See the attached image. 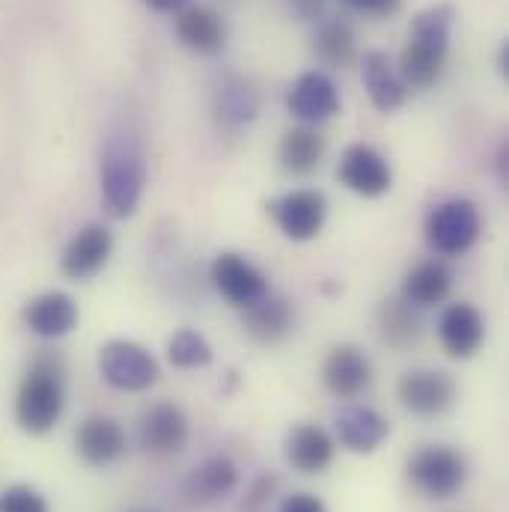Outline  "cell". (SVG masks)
I'll use <instances>...</instances> for the list:
<instances>
[{
    "mask_svg": "<svg viewBox=\"0 0 509 512\" xmlns=\"http://www.w3.org/2000/svg\"><path fill=\"white\" fill-rule=\"evenodd\" d=\"M370 376H373V370H370L367 355L358 346H349V343L331 349V355L322 364V382L340 399L361 396L367 390V384H370Z\"/></svg>",
    "mask_w": 509,
    "mask_h": 512,
    "instance_id": "cell-16",
    "label": "cell"
},
{
    "mask_svg": "<svg viewBox=\"0 0 509 512\" xmlns=\"http://www.w3.org/2000/svg\"><path fill=\"white\" fill-rule=\"evenodd\" d=\"M176 36L197 54H218L227 42L224 18L209 6H185L176 18Z\"/></svg>",
    "mask_w": 509,
    "mask_h": 512,
    "instance_id": "cell-19",
    "label": "cell"
},
{
    "mask_svg": "<svg viewBox=\"0 0 509 512\" xmlns=\"http://www.w3.org/2000/svg\"><path fill=\"white\" fill-rule=\"evenodd\" d=\"M271 489H274V477H259L254 483V489H251V501H248V510H254V507H259L262 501H268L271 498Z\"/></svg>",
    "mask_w": 509,
    "mask_h": 512,
    "instance_id": "cell-34",
    "label": "cell"
},
{
    "mask_svg": "<svg viewBox=\"0 0 509 512\" xmlns=\"http://www.w3.org/2000/svg\"><path fill=\"white\" fill-rule=\"evenodd\" d=\"M361 78H364V87H367V96L370 102L382 111L390 114L396 108H402L405 96H408V87L402 84L399 72H393L390 60L384 51H367L364 60H361Z\"/></svg>",
    "mask_w": 509,
    "mask_h": 512,
    "instance_id": "cell-22",
    "label": "cell"
},
{
    "mask_svg": "<svg viewBox=\"0 0 509 512\" xmlns=\"http://www.w3.org/2000/svg\"><path fill=\"white\" fill-rule=\"evenodd\" d=\"M405 474L417 492H423L435 501H447V498L459 495L468 480L465 459L450 447H420L408 459Z\"/></svg>",
    "mask_w": 509,
    "mask_h": 512,
    "instance_id": "cell-4",
    "label": "cell"
},
{
    "mask_svg": "<svg viewBox=\"0 0 509 512\" xmlns=\"http://www.w3.org/2000/svg\"><path fill=\"white\" fill-rule=\"evenodd\" d=\"M280 512H325V504L316 498V495H307V492H298V495H289Z\"/></svg>",
    "mask_w": 509,
    "mask_h": 512,
    "instance_id": "cell-32",
    "label": "cell"
},
{
    "mask_svg": "<svg viewBox=\"0 0 509 512\" xmlns=\"http://www.w3.org/2000/svg\"><path fill=\"white\" fill-rule=\"evenodd\" d=\"M143 3L155 12H182L188 6V0H143Z\"/></svg>",
    "mask_w": 509,
    "mask_h": 512,
    "instance_id": "cell-35",
    "label": "cell"
},
{
    "mask_svg": "<svg viewBox=\"0 0 509 512\" xmlns=\"http://www.w3.org/2000/svg\"><path fill=\"white\" fill-rule=\"evenodd\" d=\"M286 3H289L292 15H298L301 21H316L328 9V0H286Z\"/></svg>",
    "mask_w": 509,
    "mask_h": 512,
    "instance_id": "cell-33",
    "label": "cell"
},
{
    "mask_svg": "<svg viewBox=\"0 0 509 512\" xmlns=\"http://www.w3.org/2000/svg\"><path fill=\"white\" fill-rule=\"evenodd\" d=\"M325 152V137L316 128H292L280 143V164L286 173L307 176L319 167Z\"/></svg>",
    "mask_w": 509,
    "mask_h": 512,
    "instance_id": "cell-25",
    "label": "cell"
},
{
    "mask_svg": "<svg viewBox=\"0 0 509 512\" xmlns=\"http://www.w3.org/2000/svg\"><path fill=\"white\" fill-rule=\"evenodd\" d=\"M337 176L352 194H361V197H382L390 191V182H393L390 164L367 143H355L343 152Z\"/></svg>",
    "mask_w": 509,
    "mask_h": 512,
    "instance_id": "cell-8",
    "label": "cell"
},
{
    "mask_svg": "<svg viewBox=\"0 0 509 512\" xmlns=\"http://www.w3.org/2000/svg\"><path fill=\"white\" fill-rule=\"evenodd\" d=\"M295 325V310L286 298L262 295L256 304L245 307V331L259 343H280Z\"/></svg>",
    "mask_w": 509,
    "mask_h": 512,
    "instance_id": "cell-24",
    "label": "cell"
},
{
    "mask_svg": "<svg viewBox=\"0 0 509 512\" xmlns=\"http://www.w3.org/2000/svg\"><path fill=\"white\" fill-rule=\"evenodd\" d=\"M268 215L274 218V224L280 227V233L292 242H310L322 233L325 227V215H328V203L319 191L301 188V191H289L277 200L268 203Z\"/></svg>",
    "mask_w": 509,
    "mask_h": 512,
    "instance_id": "cell-7",
    "label": "cell"
},
{
    "mask_svg": "<svg viewBox=\"0 0 509 512\" xmlns=\"http://www.w3.org/2000/svg\"><path fill=\"white\" fill-rule=\"evenodd\" d=\"M99 373L117 390H146L158 382V361L131 340H111L99 349Z\"/></svg>",
    "mask_w": 509,
    "mask_h": 512,
    "instance_id": "cell-6",
    "label": "cell"
},
{
    "mask_svg": "<svg viewBox=\"0 0 509 512\" xmlns=\"http://www.w3.org/2000/svg\"><path fill=\"white\" fill-rule=\"evenodd\" d=\"M438 337H441L444 352H447L450 358H471V355L483 346V337H486L483 313H480L474 304H468V301L450 304V307L441 313Z\"/></svg>",
    "mask_w": 509,
    "mask_h": 512,
    "instance_id": "cell-15",
    "label": "cell"
},
{
    "mask_svg": "<svg viewBox=\"0 0 509 512\" xmlns=\"http://www.w3.org/2000/svg\"><path fill=\"white\" fill-rule=\"evenodd\" d=\"M346 9L361 12V15H373V18H387L393 12H399L402 0H340Z\"/></svg>",
    "mask_w": 509,
    "mask_h": 512,
    "instance_id": "cell-31",
    "label": "cell"
},
{
    "mask_svg": "<svg viewBox=\"0 0 509 512\" xmlns=\"http://www.w3.org/2000/svg\"><path fill=\"white\" fill-rule=\"evenodd\" d=\"M114 254V236L102 224H87L63 251V274L72 280H87L99 274Z\"/></svg>",
    "mask_w": 509,
    "mask_h": 512,
    "instance_id": "cell-13",
    "label": "cell"
},
{
    "mask_svg": "<svg viewBox=\"0 0 509 512\" xmlns=\"http://www.w3.org/2000/svg\"><path fill=\"white\" fill-rule=\"evenodd\" d=\"M63 414V364L57 355L42 352L33 358L15 396V420L30 435H45Z\"/></svg>",
    "mask_w": 509,
    "mask_h": 512,
    "instance_id": "cell-3",
    "label": "cell"
},
{
    "mask_svg": "<svg viewBox=\"0 0 509 512\" xmlns=\"http://www.w3.org/2000/svg\"><path fill=\"white\" fill-rule=\"evenodd\" d=\"M0 512H51L48 501L30 486H9L0 495Z\"/></svg>",
    "mask_w": 509,
    "mask_h": 512,
    "instance_id": "cell-30",
    "label": "cell"
},
{
    "mask_svg": "<svg viewBox=\"0 0 509 512\" xmlns=\"http://www.w3.org/2000/svg\"><path fill=\"white\" fill-rule=\"evenodd\" d=\"M236 486H239L236 462L227 456H215L191 471V477L185 480V498L191 504H215V501L233 495Z\"/></svg>",
    "mask_w": 509,
    "mask_h": 512,
    "instance_id": "cell-21",
    "label": "cell"
},
{
    "mask_svg": "<svg viewBox=\"0 0 509 512\" xmlns=\"http://www.w3.org/2000/svg\"><path fill=\"white\" fill-rule=\"evenodd\" d=\"M450 283H453V274L444 262H435V259H426L420 265H414L405 280H402V301L414 310H423V307H432V304H441L450 292Z\"/></svg>",
    "mask_w": 509,
    "mask_h": 512,
    "instance_id": "cell-23",
    "label": "cell"
},
{
    "mask_svg": "<svg viewBox=\"0 0 509 512\" xmlns=\"http://www.w3.org/2000/svg\"><path fill=\"white\" fill-rule=\"evenodd\" d=\"M78 304L72 295L66 292H45L36 295L33 301H27L24 307V322L36 337L45 340H57L66 337L75 325H78Z\"/></svg>",
    "mask_w": 509,
    "mask_h": 512,
    "instance_id": "cell-17",
    "label": "cell"
},
{
    "mask_svg": "<svg viewBox=\"0 0 509 512\" xmlns=\"http://www.w3.org/2000/svg\"><path fill=\"white\" fill-rule=\"evenodd\" d=\"M334 438L313 423H301L286 438V456L301 474H322L334 462Z\"/></svg>",
    "mask_w": 509,
    "mask_h": 512,
    "instance_id": "cell-20",
    "label": "cell"
},
{
    "mask_svg": "<svg viewBox=\"0 0 509 512\" xmlns=\"http://www.w3.org/2000/svg\"><path fill=\"white\" fill-rule=\"evenodd\" d=\"M167 358L173 367L179 370H197V367H209L215 361V352L209 346V340L194 331V328H182L170 337L167 343Z\"/></svg>",
    "mask_w": 509,
    "mask_h": 512,
    "instance_id": "cell-28",
    "label": "cell"
},
{
    "mask_svg": "<svg viewBox=\"0 0 509 512\" xmlns=\"http://www.w3.org/2000/svg\"><path fill=\"white\" fill-rule=\"evenodd\" d=\"M379 328L382 337L390 346H405L417 337V316L414 307H408L405 301H387L379 313Z\"/></svg>",
    "mask_w": 509,
    "mask_h": 512,
    "instance_id": "cell-29",
    "label": "cell"
},
{
    "mask_svg": "<svg viewBox=\"0 0 509 512\" xmlns=\"http://www.w3.org/2000/svg\"><path fill=\"white\" fill-rule=\"evenodd\" d=\"M337 435L340 444L352 453H373L382 447V441L390 435V423L384 420L376 408L367 405H349L337 417Z\"/></svg>",
    "mask_w": 509,
    "mask_h": 512,
    "instance_id": "cell-18",
    "label": "cell"
},
{
    "mask_svg": "<svg viewBox=\"0 0 509 512\" xmlns=\"http://www.w3.org/2000/svg\"><path fill=\"white\" fill-rule=\"evenodd\" d=\"M215 114H218V120L227 123V126H245V123L256 120V114H259V96H256V90L245 81V78L230 75V78L221 81V87H218Z\"/></svg>",
    "mask_w": 509,
    "mask_h": 512,
    "instance_id": "cell-26",
    "label": "cell"
},
{
    "mask_svg": "<svg viewBox=\"0 0 509 512\" xmlns=\"http://www.w3.org/2000/svg\"><path fill=\"white\" fill-rule=\"evenodd\" d=\"M126 447V432L111 417H87L75 432V450L93 468L114 465L117 459L126 456Z\"/></svg>",
    "mask_w": 509,
    "mask_h": 512,
    "instance_id": "cell-14",
    "label": "cell"
},
{
    "mask_svg": "<svg viewBox=\"0 0 509 512\" xmlns=\"http://www.w3.org/2000/svg\"><path fill=\"white\" fill-rule=\"evenodd\" d=\"M480 230H483L480 212L465 197L438 203L429 212V218H426V239H429V245L438 254L444 256H456L471 251L474 242L480 239Z\"/></svg>",
    "mask_w": 509,
    "mask_h": 512,
    "instance_id": "cell-5",
    "label": "cell"
},
{
    "mask_svg": "<svg viewBox=\"0 0 509 512\" xmlns=\"http://www.w3.org/2000/svg\"><path fill=\"white\" fill-rule=\"evenodd\" d=\"M453 21H456V9L450 3H435L414 15L408 45L402 48L399 57V78L405 87L426 90L441 78L450 51Z\"/></svg>",
    "mask_w": 509,
    "mask_h": 512,
    "instance_id": "cell-1",
    "label": "cell"
},
{
    "mask_svg": "<svg viewBox=\"0 0 509 512\" xmlns=\"http://www.w3.org/2000/svg\"><path fill=\"white\" fill-rule=\"evenodd\" d=\"M286 108L301 123L316 126V123H325L334 114H340V93H337L334 81L325 72H304L289 87Z\"/></svg>",
    "mask_w": 509,
    "mask_h": 512,
    "instance_id": "cell-11",
    "label": "cell"
},
{
    "mask_svg": "<svg viewBox=\"0 0 509 512\" xmlns=\"http://www.w3.org/2000/svg\"><path fill=\"white\" fill-rule=\"evenodd\" d=\"M146 188V149L134 128H117L102 149V203L111 218H128Z\"/></svg>",
    "mask_w": 509,
    "mask_h": 512,
    "instance_id": "cell-2",
    "label": "cell"
},
{
    "mask_svg": "<svg viewBox=\"0 0 509 512\" xmlns=\"http://www.w3.org/2000/svg\"><path fill=\"white\" fill-rule=\"evenodd\" d=\"M191 426L179 405L158 402L140 420V444L152 456H173L188 444Z\"/></svg>",
    "mask_w": 509,
    "mask_h": 512,
    "instance_id": "cell-12",
    "label": "cell"
},
{
    "mask_svg": "<svg viewBox=\"0 0 509 512\" xmlns=\"http://www.w3.org/2000/svg\"><path fill=\"white\" fill-rule=\"evenodd\" d=\"M313 51L316 57L331 66V69H346L355 63L358 57V45H355V33L346 21H325L316 36H313Z\"/></svg>",
    "mask_w": 509,
    "mask_h": 512,
    "instance_id": "cell-27",
    "label": "cell"
},
{
    "mask_svg": "<svg viewBox=\"0 0 509 512\" xmlns=\"http://www.w3.org/2000/svg\"><path fill=\"white\" fill-rule=\"evenodd\" d=\"M498 66H501V75H509V42L501 45V60H498Z\"/></svg>",
    "mask_w": 509,
    "mask_h": 512,
    "instance_id": "cell-36",
    "label": "cell"
},
{
    "mask_svg": "<svg viewBox=\"0 0 509 512\" xmlns=\"http://www.w3.org/2000/svg\"><path fill=\"white\" fill-rule=\"evenodd\" d=\"M212 283L215 289L236 307H251L262 295H268V280L265 274L256 268L254 262H248L239 254H221L212 262Z\"/></svg>",
    "mask_w": 509,
    "mask_h": 512,
    "instance_id": "cell-10",
    "label": "cell"
},
{
    "mask_svg": "<svg viewBox=\"0 0 509 512\" xmlns=\"http://www.w3.org/2000/svg\"><path fill=\"white\" fill-rule=\"evenodd\" d=\"M399 402L420 417L444 414L456 399V382L441 370H411L399 379Z\"/></svg>",
    "mask_w": 509,
    "mask_h": 512,
    "instance_id": "cell-9",
    "label": "cell"
}]
</instances>
